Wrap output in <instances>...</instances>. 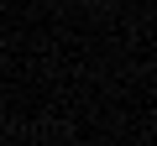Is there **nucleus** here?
Instances as JSON below:
<instances>
[{
	"label": "nucleus",
	"mask_w": 157,
	"mask_h": 146,
	"mask_svg": "<svg viewBox=\"0 0 157 146\" xmlns=\"http://www.w3.org/2000/svg\"><path fill=\"white\" fill-rule=\"evenodd\" d=\"M89 5H94V0H89Z\"/></svg>",
	"instance_id": "obj_1"
}]
</instances>
